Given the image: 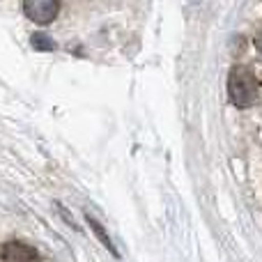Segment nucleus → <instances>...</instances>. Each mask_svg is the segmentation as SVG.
<instances>
[{
	"label": "nucleus",
	"mask_w": 262,
	"mask_h": 262,
	"mask_svg": "<svg viewBox=\"0 0 262 262\" xmlns=\"http://www.w3.org/2000/svg\"><path fill=\"white\" fill-rule=\"evenodd\" d=\"M23 12L35 23H51L60 12V3L55 0H28L23 5Z\"/></svg>",
	"instance_id": "obj_2"
},
{
	"label": "nucleus",
	"mask_w": 262,
	"mask_h": 262,
	"mask_svg": "<svg viewBox=\"0 0 262 262\" xmlns=\"http://www.w3.org/2000/svg\"><path fill=\"white\" fill-rule=\"evenodd\" d=\"M88 223H90V228H92V230H95V235L99 237V242H101V244H104L106 249H108L113 255H118V249H115V246H113V242L108 239V235H106V230L99 226V221H95V219H92V216H88Z\"/></svg>",
	"instance_id": "obj_4"
},
{
	"label": "nucleus",
	"mask_w": 262,
	"mask_h": 262,
	"mask_svg": "<svg viewBox=\"0 0 262 262\" xmlns=\"http://www.w3.org/2000/svg\"><path fill=\"white\" fill-rule=\"evenodd\" d=\"M228 97H230L232 106L237 108H249L258 99V81H255L253 72L244 64H237L230 69L228 76Z\"/></svg>",
	"instance_id": "obj_1"
},
{
	"label": "nucleus",
	"mask_w": 262,
	"mask_h": 262,
	"mask_svg": "<svg viewBox=\"0 0 262 262\" xmlns=\"http://www.w3.org/2000/svg\"><path fill=\"white\" fill-rule=\"evenodd\" d=\"M255 46H258V51H260V55H262V30L258 32V37H255Z\"/></svg>",
	"instance_id": "obj_6"
},
{
	"label": "nucleus",
	"mask_w": 262,
	"mask_h": 262,
	"mask_svg": "<svg viewBox=\"0 0 262 262\" xmlns=\"http://www.w3.org/2000/svg\"><path fill=\"white\" fill-rule=\"evenodd\" d=\"M3 258L5 262H32V260H37V253L30 246L21 244V242H9L3 249Z\"/></svg>",
	"instance_id": "obj_3"
},
{
	"label": "nucleus",
	"mask_w": 262,
	"mask_h": 262,
	"mask_svg": "<svg viewBox=\"0 0 262 262\" xmlns=\"http://www.w3.org/2000/svg\"><path fill=\"white\" fill-rule=\"evenodd\" d=\"M30 44H32V49H37V51H55V41L51 39L49 35H41V32H35V35L30 37Z\"/></svg>",
	"instance_id": "obj_5"
}]
</instances>
